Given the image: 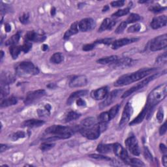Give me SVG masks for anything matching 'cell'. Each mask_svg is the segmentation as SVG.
Listing matches in <instances>:
<instances>
[{"label":"cell","mask_w":167,"mask_h":167,"mask_svg":"<svg viewBox=\"0 0 167 167\" xmlns=\"http://www.w3.org/2000/svg\"><path fill=\"white\" fill-rule=\"evenodd\" d=\"M166 95L167 86L166 83L159 85L150 92L147 99L146 104L143 108L148 113V116H150L151 110L162 101L166 97Z\"/></svg>","instance_id":"6da1fadb"},{"label":"cell","mask_w":167,"mask_h":167,"mask_svg":"<svg viewBox=\"0 0 167 167\" xmlns=\"http://www.w3.org/2000/svg\"><path fill=\"white\" fill-rule=\"evenodd\" d=\"M157 70L156 68H150V69H144L139 70L138 71L133 73L132 74H127L125 75L121 76L119 79L114 83V86L116 87H122L127 86L130 84H132L134 82L140 80L144 79V77L147 76L149 74L155 72Z\"/></svg>","instance_id":"7a4b0ae2"},{"label":"cell","mask_w":167,"mask_h":167,"mask_svg":"<svg viewBox=\"0 0 167 167\" xmlns=\"http://www.w3.org/2000/svg\"><path fill=\"white\" fill-rule=\"evenodd\" d=\"M73 129L71 127L59 125H54L49 127L45 131L48 134H51L52 137L56 139H66L72 136Z\"/></svg>","instance_id":"3957f363"},{"label":"cell","mask_w":167,"mask_h":167,"mask_svg":"<svg viewBox=\"0 0 167 167\" xmlns=\"http://www.w3.org/2000/svg\"><path fill=\"white\" fill-rule=\"evenodd\" d=\"M16 72L20 76L27 77L37 74L39 70L30 62H22L16 66Z\"/></svg>","instance_id":"277c9868"},{"label":"cell","mask_w":167,"mask_h":167,"mask_svg":"<svg viewBox=\"0 0 167 167\" xmlns=\"http://www.w3.org/2000/svg\"><path fill=\"white\" fill-rule=\"evenodd\" d=\"M167 46V35L164 34L154 38L150 42V50L155 52L165 48Z\"/></svg>","instance_id":"5b68a950"},{"label":"cell","mask_w":167,"mask_h":167,"mask_svg":"<svg viewBox=\"0 0 167 167\" xmlns=\"http://www.w3.org/2000/svg\"><path fill=\"white\" fill-rule=\"evenodd\" d=\"M80 132L84 137L89 140L97 139L102 133L99 123H96L94 126L89 129H80Z\"/></svg>","instance_id":"8992f818"},{"label":"cell","mask_w":167,"mask_h":167,"mask_svg":"<svg viewBox=\"0 0 167 167\" xmlns=\"http://www.w3.org/2000/svg\"><path fill=\"white\" fill-rule=\"evenodd\" d=\"M158 74L159 73H155L154 74H153L152 76H150L147 78V79H145V80H143L141 82L138 83L136 86H134L133 87H132L131 88H130L129 90H128L127 91H126L125 93H124L122 96V98L124 99V98H127V97H129L131 94H133L134 92L140 90V89L143 88L144 87H145L146 85H148V84L150 82V81L154 80L155 78H157L158 76Z\"/></svg>","instance_id":"52a82bcc"},{"label":"cell","mask_w":167,"mask_h":167,"mask_svg":"<svg viewBox=\"0 0 167 167\" xmlns=\"http://www.w3.org/2000/svg\"><path fill=\"white\" fill-rule=\"evenodd\" d=\"M133 109L132 105H131L130 102H127L126 105L125 106V107H124L123 111L122 112V118H121L119 123V127L120 129H122V128L125 127L126 124L129 122L131 117L133 114Z\"/></svg>","instance_id":"ba28073f"},{"label":"cell","mask_w":167,"mask_h":167,"mask_svg":"<svg viewBox=\"0 0 167 167\" xmlns=\"http://www.w3.org/2000/svg\"><path fill=\"white\" fill-rule=\"evenodd\" d=\"M125 143L127 148L129 149V150L133 155L136 156L140 155V149L138 146V141L134 136L127 138Z\"/></svg>","instance_id":"9c48e42d"},{"label":"cell","mask_w":167,"mask_h":167,"mask_svg":"<svg viewBox=\"0 0 167 167\" xmlns=\"http://www.w3.org/2000/svg\"><path fill=\"white\" fill-rule=\"evenodd\" d=\"M95 25L94 20L90 18H87V19L81 20L80 22H78V27H79V31L82 32L91 30L95 27Z\"/></svg>","instance_id":"30bf717a"},{"label":"cell","mask_w":167,"mask_h":167,"mask_svg":"<svg viewBox=\"0 0 167 167\" xmlns=\"http://www.w3.org/2000/svg\"><path fill=\"white\" fill-rule=\"evenodd\" d=\"M46 37L43 33H38L35 31H30L26 33L25 36V39L26 42H42L45 40Z\"/></svg>","instance_id":"8fae6325"},{"label":"cell","mask_w":167,"mask_h":167,"mask_svg":"<svg viewBox=\"0 0 167 167\" xmlns=\"http://www.w3.org/2000/svg\"><path fill=\"white\" fill-rule=\"evenodd\" d=\"M113 151L117 157H119L123 162H126L129 159L128 153L121 144L116 143L113 144Z\"/></svg>","instance_id":"7c38bea8"},{"label":"cell","mask_w":167,"mask_h":167,"mask_svg":"<svg viewBox=\"0 0 167 167\" xmlns=\"http://www.w3.org/2000/svg\"><path fill=\"white\" fill-rule=\"evenodd\" d=\"M46 92L43 90H39L37 91H34L30 92L26 96V99L24 100V103L26 105H29L35 101L37 99H39L45 95Z\"/></svg>","instance_id":"4fadbf2b"},{"label":"cell","mask_w":167,"mask_h":167,"mask_svg":"<svg viewBox=\"0 0 167 167\" xmlns=\"http://www.w3.org/2000/svg\"><path fill=\"white\" fill-rule=\"evenodd\" d=\"M121 92H122V90H114L110 94H107L106 97L105 98V100L102 103H101L100 106H99L100 108H104L110 105H111L116 100V99Z\"/></svg>","instance_id":"5bb4252c"},{"label":"cell","mask_w":167,"mask_h":167,"mask_svg":"<svg viewBox=\"0 0 167 167\" xmlns=\"http://www.w3.org/2000/svg\"><path fill=\"white\" fill-rule=\"evenodd\" d=\"M167 23V17L166 15H162L156 16L153 19L150 24L151 27L154 30L159 29V28L166 26Z\"/></svg>","instance_id":"9a60e30c"},{"label":"cell","mask_w":167,"mask_h":167,"mask_svg":"<svg viewBox=\"0 0 167 167\" xmlns=\"http://www.w3.org/2000/svg\"><path fill=\"white\" fill-rule=\"evenodd\" d=\"M138 40L137 38H123L117 41H114L112 44V48L113 50H117L123 46L127 45L133 42H137Z\"/></svg>","instance_id":"2e32d148"},{"label":"cell","mask_w":167,"mask_h":167,"mask_svg":"<svg viewBox=\"0 0 167 167\" xmlns=\"http://www.w3.org/2000/svg\"><path fill=\"white\" fill-rule=\"evenodd\" d=\"M88 84V79L86 76L80 75L74 77L69 82L71 88H80L85 86Z\"/></svg>","instance_id":"e0dca14e"},{"label":"cell","mask_w":167,"mask_h":167,"mask_svg":"<svg viewBox=\"0 0 167 167\" xmlns=\"http://www.w3.org/2000/svg\"><path fill=\"white\" fill-rule=\"evenodd\" d=\"M133 60L132 59L129 58H118L115 62H114L112 64H111V66L112 67H119V68H123V67H126L128 66H130L132 65Z\"/></svg>","instance_id":"ac0fdd59"},{"label":"cell","mask_w":167,"mask_h":167,"mask_svg":"<svg viewBox=\"0 0 167 167\" xmlns=\"http://www.w3.org/2000/svg\"><path fill=\"white\" fill-rule=\"evenodd\" d=\"M108 94V88L106 87L101 88L93 91L91 93V97L95 100H102Z\"/></svg>","instance_id":"d6986e66"},{"label":"cell","mask_w":167,"mask_h":167,"mask_svg":"<svg viewBox=\"0 0 167 167\" xmlns=\"http://www.w3.org/2000/svg\"><path fill=\"white\" fill-rule=\"evenodd\" d=\"M45 123V122L42 120H39V119H28L25 121L22 124V126L24 127H30V128H33V127H41V125H43Z\"/></svg>","instance_id":"ffe728a7"},{"label":"cell","mask_w":167,"mask_h":167,"mask_svg":"<svg viewBox=\"0 0 167 167\" xmlns=\"http://www.w3.org/2000/svg\"><path fill=\"white\" fill-rule=\"evenodd\" d=\"M88 93V91L87 90H80V91H76L75 92H73V94H71L68 99H67V104L71 105L74 100H75V99H79L81 97L86 95Z\"/></svg>","instance_id":"44dd1931"},{"label":"cell","mask_w":167,"mask_h":167,"mask_svg":"<svg viewBox=\"0 0 167 167\" xmlns=\"http://www.w3.org/2000/svg\"><path fill=\"white\" fill-rule=\"evenodd\" d=\"M79 31V27H78V22H74L71 25V26L69 29L65 32V34H64V36H63L64 39L65 40L69 39L72 35L77 33Z\"/></svg>","instance_id":"7402d4cb"},{"label":"cell","mask_w":167,"mask_h":167,"mask_svg":"<svg viewBox=\"0 0 167 167\" xmlns=\"http://www.w3.org/2000/svg\"><path fill=\"white\" fill-rule=\"evenodd\" d=\"M96 124V120L93 117H89L84 119L80 123V129H89Z\"/></svg>","instance_id":"603a6c76"},{"label":"cell","mask_w":167,"mask_h":167,"mask_svg":"<svg viewBox=\"0 0 167 167\" xmlns=\"http://www.w3.org/2000/svg\"><path fill=\"white\" fill-rule=\"evenodd\" d=\"M1 84L9 85V84H11L14 82L15 80V77L12 74L10 73H5L2 74L1 76Z\"/></svg>","instance_id":"cb8c5ba5"},{"label":"cell","mask_w":167,"mask_h":167,"mask_svg":"<svg viewBox=\"0 0 167 167\" xmlns=\"http://www.w3.org/2000/svg\"><path fill=\"white\" fill-rule=\"evenodd\" d=\"M118 58V57L117 56H111L99 59L97 60V62L99 64H102V65H107V64L111 65Z\"/></svg>","instance_id":"d4e9b609"},{"label":"cell","mask_w":167,"mask_h":167,"mask_svg":"<svg viewBox=\"0 0 167 167\" xmlns=\"http://www.w3.org/2000/svg\"><path fill=\"white\" fill-rule=\"evenodd\" d=\"M1 107H8L10 106L15 105L17 103V99L15 97H10L9 98H7L5 99H1Z\"/></svg>","instance_id":"484cf974"},{"label":"cell","mask_w":167,"mask_h":167,"mask_svg":"<svg viewBox=\"0 0 167 167\" xmlns=\"http://www.w3.org/2000/svg\"><path fill=\"white\" fill-rule=\"evenodd\" d=\"M113 150V144H99L97 151L101 154H108Z\"/></svg>","instance_id":"4316f807"},{"label":"cell","mask_w":167,"mask_h":167,"mask_svg":"<svg viewBox=\"0 0 167 167\" xmlns=\"http://www.w3.org/2000/svg\"><path fill=\"white\" fill-rule=\"evenodd\" d=\"M10 54L11 55L13 59H15L18 58V56L20 54V52H22V49H21V46L20 47H18V46H11L9 48Z\"/></svg>","instance_id":"83f0119b"},{"label":"cell","mask_w":167,"mask_h":167,"mask_svg":"<svg viewBox=\"0 0 167 167\" xmlns=\"http://www.w3.org/2000/svg\"><path fill=\"white\" fill-rule=\"evenodd\" d=\"M80 116V114L76 113V112L70 111V112H69L68 113H67V115L65 116V122H72V121L76 120L78 118H79Z\"/></svg>","instance_id":"f1b7e54d"},{"label":"cell","mask_w":167,"mask_h":167,"mask_svg":"<svg viewBox=\"0 0 167 167\" xmlns=\"http://www.w3.org/2000/svg\"><path fill=\"white\" fill-rule=\"evenodd\" d=\"M63 61V55L60 52L53 54L50 58V62L54 64H59Z\"/></svg>","instance_id":"f546056e"},{"label":"cell","mask_w":167,"mask_h":167,"mask_svg":"<svg viewBox=\"0 0 167 167\" xmlns=\"http://www.w3.org/2000/svg\"><path fill=\"white\" fill-rule=\"evenodd\" d=\"M19 40H20V34L16 33L15 35H13L10 39H9L6 41L5 45L7 46H10V47H11V46H15L18 43V42H19Z\"/></svg>","instance_id":"4dcf8cb0"},{"label":"cell","mask_w":167,"mask_h":167,"mask_svg":"<svg viewBox=\"0 0 167 167\" xmlns=\"http://www.w3.org/2000/svg\"><path fill=\"white\" fill-rule=\"evenodd\" d=\"M127 164L131 166H144V163L141 161V160L137 159V158H129L127 161L125 162Z\"/></svg>","instance_id":"1f68e13d"},{"label":"cell","mask_w":167,"mask_h":167,"mask_svg":"<svg viewBox=\"0 0 167 167\" xmlns=\"http://www.w3.org/2000/svg\"><path fill=\"white\" fill-rule=\"evenodd\" d=\"M50 109H51V106L49 104H47L44 106V108L38 110L39 115L40 116H45L49 115Z\"/></svg>","instance_id":"d6a6232c"},{"label":"cell","mask_w":167,"mask_h":167,"mask_svg":"<svg viewBox=\"0 0 167 167\" xmlns=\"http://www.w3.org/2000/svg\"><path fill=\"white\" fill-rule=\"evenodd\" d=\"M111 20H110L109 19H105L101 25L99 29V32H102L106 30H109V27H110V24H111Z\"/></svg>","instance_id":"836d02e7"},{"label":"cell","mask_w":167,"mask_h":167,"mask_svg":"<svg viewBox=\"0 0 167 167\" xmlns=\"http://www.w3.org/2000/svg\"><path fill=\"white\" fill-rule=\"evenodd\" d=\"M111 119L110 118L108 112H105L101 113L98 117V121L99 122H106L108 123Z\"/></svg>","instance_id":"e575fe53"},{"label":"cell","mask_w":167,"mask_h":167,"mask_svg":"<svg viewBox=\"0 0 167 167\" xmlns=\"http://www.w3.org/2000/svg\"><path fill=\"white\" fill-rule=\"evenodd\" d=\"M140 20V16L139 15H137V14L132 13L129 16V17L127 18V19L125 22L127 24H131V23L136 22Z\"/></svg>","instance_id":"d590c367"},{"label":"cell","mask_w":167,"mask_h":167,"mask_svg":"<svg viewBox=\"0 0 167 167\" xmlns=\"http://www.w3.org/2000/svg\"><path fill=\"white\" fill-rule=\"evenodd\" d=\"M167 62V54L166 52H164L161 56H159L156 59V63L159 65H164Z\"/></svg>","instance_id":"8d00e7d4"},{"label":"cell","mask_w":167,"mask_h":167,"mask_svg":"<svg viewBox=\"0 0 167 167\" xmlns=\"http://www.w3.org/2000/svg\"><path fill=\"white\" fill-rule=\"evenodd\" d=\"M54 144L51 143L50 142H45L44 143H42L40 145V149L43 151H48L49 150H50L51 148H52L54 146Z\"/></svg>","instance_id":"74e56055"},{"label":"cell","mask_w":167,"mask_h":167,"mask_svg":"<svg viewBox=\"0 0 167 167\" xmlns=\"http://www.w3.org/2000/svg\"><path fill=\"white\" fill-rule=\"evenodd\" d=\"M119 107H120L119 105H116L115 106H114L113 107L108 111L110 118H111V119L114 118V117L116 116L117 114H118V112L119 111Z\"/></svg>","instance_id":"f35d334b"},{"label":"cell","mask_w":167,"mask_h":167,"mask_svg":"<svg viewBox=\"0 0 167 167\" xmlns=\"http://www.w3.org/2000/svg\"><path fill=\"white\" fill-rule=\"evenodd\" d=\"M166 9V7H162L160 5H155L150 6V7L149 8V10L151 12L157 13L163 11V10H165Z\"/></svg>","instance_id":"ab89813d"},{"label":"cell","mask_w":167,"mask_h":167,"mask_svg":"<svg viewBox=\"0 0 167 167\" xmlns=\"http://www.w3.org/2000/svg\"><path fill=\"white\" fill-rule=\"evenodd\" d=\"M129 12V8H126L124 9H120L118 10V11L114 13L112 15V16L114 17H120V16H123L124 15H127L128 13Z\"/></svg>","instance_id":"60d3db41"},{"label":"cell","mask_w":167,"mask_h":167,"mask_svg":"<svg viewBox=\"0 0 167 167\" xmlns=\"http://www.w3.org/2000/svg\"><path fill=\"white\" fill-rule=\"evenodd\" d=\"M9 86L8 85L6 84H1V98L6 97L7 95L9 94Z\"/></svg>","instance_id":"b9f144b4"},{"label":"cell","mask_w":167,"mask_h":167,"mask_svg":"<svg viewBox=\"0 0 167 167\" xmlns=\"http://www.w3.org/2000/svg\"><path fill=\"white\" fill-rule=\"evenodd\" d=\"M25 137H26V133L23 131H17V132L13 134L11 138L13 140H17L20 138H24Z\"/></svg>","instance_id":"7bdbcfd3"},{"label":"cell","mask_w":167,"mask_h":167,"mask_svg":"<svg viewBox=\"0 0 167 167\" xmlns=\"http://www.w3.org/2000/svg\"><path fill=\"white\" fill-rule=\"evenodd\" d=\"M141 29V26L139 24H136L133 26H131L129 28L127 29L128 33H135V32L139 31Z\"/></svg>","instance_id":"ee69618b"},{"label":"cell","mask_w":167,"mask_h":167,"mask_svg":"<svg viewBox=\"0 0 167 167\" xmlns=\"http://www.w3.org/2000/svg\"><path fill=\"white\" fill-rule=\"evenodd\" d=\"M144 154L145 159H146L149 162H150V163L153 162L154 158H153V156H152L151 154L150 153V150H148V148L147 147L144 148Z\"/></svg>","instance_id":"f6af8a7d"},{"label":"cell","mask_w":167,"mask_h":167,"mask_svg":"<svg viewBox=\"0 0 167 167\" xmlns=\"http://www.w3.org/2000/svg\"><path fill=\"white\" fill-rule=\"evenodd\" d=\"M113 39L112 38H106L103 39H101L97 41H95V44H105V45H110L111 43H113Z\"/></svg>","instance_id":"bcb514c9"},{"label":"cell","mask_w":167,"mask_h":167,"mask_svg":"<svg viewBox=\"0 0 167 167\" xmlns=\"http://www.w3.org/2000/svg\"><path fill=\"white\" fill-rule=\"evenodd\" d=\"M32 44L30 42H26L25 43L21 46V49H22V52H24V53H27L30 50L31 48Z\"/></svg>","instance_id":"7dc6e473"},{"label":"cell","mask_w":167,"mask_h":167,"mask_svg":"<svg viewBox=\"0 0 167 167\" xmlns=\"http://www.w3.org/2000/svg\"><path fill=\"white\" fill-rule=\"evenodd\" d=\"M127 24L126 23V22H122L119 25V26L116 28V30L115 31L116 33H118V34L122 33V32L125 30V28L127 27Z\"/></svg>","instance_id":"c3c4849f"},{"label":"cell","mask_w":167,"mask_h":167,"mask_svg":"<svg viewBox=\"0 0 167 167\" xmlns=\"http://www.w3.org/2000/svg\"><path fill=\"white\" fill-rule=\"evenodd\" d=\"M89 157L91 158H94L95 159H99V160H106V161H111V159L109 158L106 156L105 155H97V154H92V155H90Z\"/></svg>","instance_id":"681fc988"},{"label":"cell","mask_w":167,"mask_h":167,"mask_svg":"<svg viewBox=\"0 0 167 167\" xmlns=\"http://www.w3.org/2000/svg\"><path fill=\"white\" fill-rule=\"evenodd\" d=\"M156 117H157V119L159 123H161L163 122V118H164V111H163V109L162 107L159 109L157 114V116Z\"/></svg>","instance_id":"f907efd6"},{"label":"cell","mask_w":167,"mask_h":167,"mask_svg":"<svg viewBox=\"0 0 167 167\" xmlns=\"http://www.w3.org/2000/svg\"><path fill=\"white\" fill-rule=\"evenodd\" d=\"M125 4V1L123 0H119V1H114L111 2V5L113 7H122Z\"/></svg>","instance_id":"816d5d0a"},{"label":"cell","mask_w":167,"mask_h":167,"mask_svg":"<svg viewBox=\"0 0 167 167\" xmlns=\"http://www.w3.org/2000/svg\"><path fill=\"white\" fill-rule=\"evenodd\" d=\"M20 21L21 23L26 24L29 21V15L27 13H24L23 15L20 17Z\"/></svg>","instance_id":"f5cc1de1"},{"label":"cell","mask_w":167,"mask_h":167,"mask_svg":"<svg viewBox=\"0 0 167 167\" xmlns=\"http://www.w3.org/2000/svg\"><path fill=\"white\" fill-rule=\"evenodd\" d=\"M97 45L95 44V42H93V43H91V44H88V45H84V47H83V50L84 51H90V50H92L95 47V46Z\"/></svg>","instance_id":"db71d44e"},{"label":"cell","mask_w":167,"mask_h":167,"mask_svg":"<svg viewBox=\"0 0 167 167\" xmlns=\"http://www.w3.org/2000/svg\"><path fill=\"white\" fill-rule=\"evenodd\" d=\"M166 132V122H165L164 124L159 129V133L161 135H163Z\"/></svg>","instance_id":"11a10c76"},{"label":"cell","mask_w":167,"mask_h":167,"mask_svg":"<svg viewBox=\"0 0 167 167\" xmlns=\"http://www.w3.org/2000/svg\"><path fill=\"white\" fill-rule=\"evenodd\" d=\"M76 105L79 106H86V102L84 100H83V99L79 98L76 100Z\"/></svg>","instance_id":"9f6ffc18"},{"label":"cell","mask_w":167,"mask_h":167,"mask_svg":"<svg viewBox=\"0 0 167 167\" xmlns=\"http://www.w3.org/2000/svg\"><path fill=\"white\" fill-rule=\"evenodd\" d=\"M160 149H161V151L163 154H166V151H167L166 150V147L165 146L164 144H160Z\"/></svg>","instance_id":"6f0895ef"},{"label":"cell","mask_w":167,"mask_h":167,"mask_svg":"<svg viewBox=\"0 0 167 167\" xmlns=\"http://www.w3.org/2000/svg\"><path fill=\"white\" fill-rule=\"evenodd\" d=\"M8 149V146L5 144H1V146H0V151L1 152H3L5 151L6 150Z\"/></svg>","instance_id":"680465c9"},{"label":"cell","mask_w":167,"mask_h":167,"mask_svg":"<svg viewBox=\"0 0 167 167\" xmlns=\"http://www.w3.org/2000/svg\"><path fill=\"white\" fill-rule=\"evenodd\" d=\"M162 161H163V165H164L165 166H167V157H166V155H165L164 156H163Z\"/></svg>","instance_id":"91938a15"},{"label":"cell","mask_w":167,"mask_h":167,"mask_svg":"<svg viewBox=\"0 0 167 167\" xmlns=\"http://www.w3.org/2000/svg\"><path fill=\"white\" fill-rule=\"evenodd\" d=\"M5 30L7 32H9L11 30V26H10V25L9 24H5Z\"/></svg>","instance_id":"94428289"},{"label":"cell","mask_w":167,"mask_h":167,"mask_svg":"<svg viewBox=\"0 0 167 167\" xmlns=\"http://www.w3.org/2000/svg\"><path fill=\"white\" fill-rule=\"evenodd\" d=\"M48 48V46L47 45H43L42 47V50L43 51H47Z\"/></svg>","instance_id":"6125c7cd"},{"label":"cell","mask_w":167,"mask_h":167,"mask_svg":"<svg viewBox=\"0 0 167 167\" xmlns=\"http://www.w3.org/2000/svg\"><path fill=\"white\" fill-rule=\"evenodd\" d=\"M55 14H56V9L55 7H52L51 9V15L54 16Z\"/></svg>","instance_id":"be15d7a7"},{"label":"cell","mask_w":167,"mask_h":167,"mask_svg":"<svg viewBox=\"0 0 167 167\" xmlns=\"http://www.w3.org/2000/svg\"><path fill=\"white\" fill-rule=\"evenodd\" d=\"M108 9H109L108 6V5H106V6L105 7H104V9H102V11L105 12V11H106V10H108Z\"/></svg>","instance_id":"e7e4bbea"},{"label":"cell","mask_w":167,"mask_h":167,"mask_svg":"<svg viewBox=\"0 0 167 167\" xmlns=\"http://www.w3.org/2000/svg\"><path fill=\"white\" fill-rule=\"evenodd\" d=\"M3 56H4V53H3V51H1V57H0V58H1V60L3 59Z\"/></svg>","instance_id":"03108f58"},{"label":"cell","mask_w":167,"mask_h":167,"mask_svg":"<svg viewBox=\"0 0 167 167\" xmlns=\"http://www.w3.org/2000/svg\"><path fill=\"white\" fill-rule=\"evenodd\" d=\"M148 2H150L149 1H138V3H148Z\"/></svg>","instance_id":"003e7915"}]
</instances>
